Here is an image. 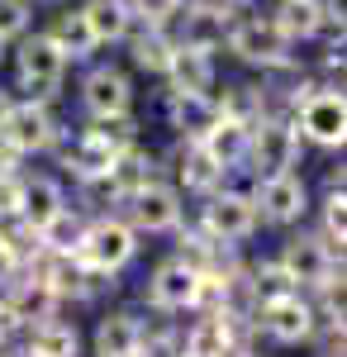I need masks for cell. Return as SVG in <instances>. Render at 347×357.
I'll list each match as a JSON object with an SVG mask.
<instances>
[{
    "label": "cell",
    "instance_id": "1",
    "mask_svg": "<svg viewBox=\"0 0 347 357\" xmlns=\"http://www.w3.org/2000/svg\"><path fill=\"white\" fill-rule=\"evenodd\" d=\"M10 67H15V96L20 100H38V105H57L62 100V91H67V57L57 53V43L43 33V29H29L20 43H10V57H5Z\"/></svg>",
    "mask_w": 347,
    "mask_h": 357
},
{
    "label": "cell",
    "instance_id": "2",
    "mask_svg": "<svg viewBox=\"0 0 347 357\" xmlns=\"http://www.w3.org/2000/svg\"><path fill=\"white\" fill-rule=\"evenodd\" d=\"M195 224L210 234L214 243L224 248H242L257 238V205H252V186H233V181H224L219 191H210L200 200V210H195Z\"/></svg>",
    "mask_w": 347,
    "mask_h": 357
},
{
    "label": "cell",
    "instance_id": "3",
    "mask_svg": "<svg viewBox=\"0 0 347 357\" xmlns=\"http://www.w3.org/2000/svg\"><path fill=\"white\" fill-rule=\"evenodd\" d=\"M138 234L124 224V215L119 210H109V215H91L86 220V234H81V243H77V257L91 267V272H100V276H124L129 267L138 262Z\"/></svg>",
    "mask_w": 347,
    "mask_h": 357
},
{
    "label": "cell",
    "instance_id": "4",
    "mask_svg": "<svg viewBox=\"0 0 347 357\" xmlns=\"http://www.w3.org/2000/svg\"><path fill=\"white\" fill-rule=\"evenodd\" d=\"M276 262L286 267V276L295 281V291H304V296H314L323 286L343 281V252H333L314 229H291V234L281 238V248H276Z\"/></svg>",
    "mask_w": 347,
    "mask_h": 357
},
{
    "label": "cell",
    "instance_id": "5",
    "mask_svg": "<svg viewBox=\"0 0 347 357\" xmlns=\"http://www.w3.org/2000/svg\"><path fill=\"white\" fill-rule=\"evenodd\" d=\"M224 53L242 62V67H252L257 77H267L276 67H286L295 57V48L281 38V29L271 24L267 15H252V10H238L233 15V29H229V43H224Z\"/></svg>",
    "mask_w": 347,
    "mask_h": 357
},
{
    "label": "cell",
    "instance_id": "6",
    "mask_svg": "<svg viewBox=\"0 0 347 357\" xmlns=\"http://www.w3.org/2000/svg\"><path fill=\"white\" fill-rule=\"evenodd\" d=\"M67 134L53 105H38V100H20L10 91V105L0 110V138L20 153V158H48L57 148V138Z\"/></svg>",
    "mask_w": 347,
    "mask_h": 357
},
{
    "label": "cell",
    "instance_id": "7",
    "mask_svg": "<svg viewBox=\"0 0 347 357\" xmlns=\"http://www.w3.org/2000/svg\"><path fill=\"white\" fill-rule=\"evenodd\" d=\"M252 205H257V220L267 229L291 234L314 215V186L300 176V172H281V176H262L252 181Z\"/></svg>",
    "mask_w": 347,
    "mask_h": 357
},
{
    "label": "cell",
    "instance_id": "8",
    "mask_svg": "<svg viewBox=\"0 0 347 357\" xmlns=\"http://www.w3.org/2000/svg\"><path fill=\"white\" fill-rule=\"evenodd\" d=\"M119 215H124V224L134 229L138 238L143 234L148 238H167V234H176L186 224V195L176 191L167 176H153L143 191H134L119 205Z\"/></svg>",
    "mask_w": 347,
    "mask_h": 357
},
{
    "label": "cell",
    "instance_id": "9",
    "mask_svg": "<svg viewBox=\"0 0 347 357\" xmlns=\"http://www.w3.org/2000/svg\"><path fill=\"white\" fill-rule=\"evenodd\" d=\"M300 158H304V143L295 134V124L286 114H267L247 143V176L262 181V176H281V172H300Z\"/></svg>",
    "mask_w": 347,
    "mask_h": 357
},
{
    "label": "cell",
    "instance_id": "10",
    "mask_svg": "<svg viewBox=\"0 0 347 357\" xmlns=\"http://www.w3.org/2000/svg\"><path fill=\"white\" fill-rule=\"evenodd\" d=\"M200 281L205 272H195L186 257H162L157 267L148 272V286H143V301L148 310H157L162 319H171V314H195V301H200Z\"/></svg>",
    "mask_w": 347,
    "mask_h": 357
},
{
    "label": "cell",
    "instance_id": "11",
    "mask_svg": "<svg viewBox=\"0 0 347 357\" xmlns=\"http://www.w3.org/2000/svg\"><path fill=\"white\" fill-rule=\"evenodd\" d=\"M295 134L304 148H319V153H343L347 143V96L343 91H314L300 110L291 114Z\"/></svg>",
    "mask_w": 347,
    "mask_h": 357
},
{
    "label": "cell",
    "instance_id": "12",
    "mask_svg": "<svg viewBox=\"0 0 347 357\" xmlns=\"http://www.w3.org/2000/svg\"><path fill=\"white\" fill-rule=\"evenodd\" d=\"M252 329H257V338H267V343H276V348H300V343L314 338L319 314H314V301H309L304 291H295V296H281V301L257 305Z\"/></svg>",
    "mask_w": 347,
    "mask_h": 357
},
{
    "label": "cell",
    "instance_id": "13",
    "mask_svg": "<svg viewBox=\"0 0 347 357\" xmlns=\"http://www.w3.org/2000/svg\"><path fill=\"white\" fill-rule=\"evenodd\" d=\"M233 15H238V10H229V5H219V0H186V10H181L176 24H171V38H176V48H186V53L219 57L224 43H229Z\"/></svg>",
    "mask_w": 347,
    "mask_h": 357
},
{
    "label": "cell",
    "instance_id": "14",
    "mask_svg": "<svg viewBox=\"0 0 347 357\" xmlns=\"http://www.w3.org/2000/svg\"><path fill=\"white\" fill-rule=\"evenodd\" d=\"M77 105L86 119H109V114H134V77L114 62H91L77 86Z\"/></svg>",
    "mask_w": 347,
    "mask_h": 357
},
{
    "label": "cell",
    "instance_id": "15",
    "mask_svg": "<svg viewBox=\"0 0 347 357\" xmlns=\"http://www.w3.org/2000/svg\"><path fill=\"white\" fill-rule=\"evenodd\" d=\"M157 172L181 195H195V200H205L210 191L224 186V172L210 162V153L200 143H181V138H171V148L157 153Z\"/></svg>",
    "mask_w": 347,
    "mask_h": 357
},
{
    "label": "cell",
    "instance_id": "16",
    "mask_svg": "<svg viewBox=\"0 0 347 357\" xmlns=\"http://www.w3.org/2000/svg\"><path fill=\"white\" fill-rule=\"evenodd\" d=\"M48 158L62 167V176H72V186H91V181H100V176L109 172V162H114L119 153H109L105 143H100L95 134H86V129H77V134L67 129Z\"/></svg>",
    "mask_w": 347,
    "mask_h": 357
},
{
    "label": "cell",
    "instance_id": "17",
    "mask_svg": "<svg viewBox=\"0 0 347 357\" xmlns=\"http://www.w3.org/2000/svg\"><path fill=\"white\" fill-rule=\"evenodd\" d=\"M67 205H72V195H67L62 176H53V172H24L20 176V215L15 220H24L33 234L48 229Z\"/></svg>",
    "mask_w": 347,
    "mask_h": 357
},
{
    "label": "cell",
    "instance_id": "18",
    "mask_svg": "<svg viewBox=\"0 0 347 357\" xmlns=\"http://www.w3.org/2000/svg\"><path fill=\"white\" fill-rule=\"evenodd\" d=\"M162 119L171 138L181 143H200L219 124V110H214V96H181V91H162Z\"/></svg>",
    "mask_w": 347,
    "mask_h": 357
},
{
    "label": "cell",
    "instance_id": "19",
    "mask_svg": "<svg viewBox=\"0 0 347 357\" xmlns=\"http://www.w3.org/2000/svg\"><path fill=\"white\" fill-rule=\"evenodd\" d=\"M153 176H162L157 172V153L143 148V143H134V148H124V153L109 162V172L100 176V186H105V195L114 200V210H119V205H124L134 191H143Z\"/></svg>",
    "mask_w": 347,
    "mask_h": 357
},
{
    "label": "cell",
    "instance_id": "20",
    "mask_svg": "<svg viewBox=\"0 0 347 357\" xmlns=\"http://www.w3.org/2000/svg\"><path fill=\"white\" fill-rule=\"evenodd\" d=\"M148 324L134 310H105L91 329V357H134Z\"/></svg>",
    "mask_w": 347,
    "mask_h": 357
},
{
    "label": "cell",
    "instance_id": "21",
    "mask_svg": "<svg viewBox=\"0 0 347 357\" xmlns=\"http://www.w3.org/2000/svg\"><path fill=\"white\" fill-rule=\"evenodd\" d=\"M214 110H219V119H229V124L257 129L271 114V105H267L262 82H224V86H214Z\"/></svg>",
    "mask_w": 347,
    "mask_h": 357
},
{
    "label": "cell",
    "instance_id": "22",
    "mask_svg": "<svg viewBox=\"0 0 347 357\" xmlns=\"http://www.w3.org/2000/svg\"><path fill=\"white\" fill-rule=\"evenodd\" d=\"M267 20L281 29V38H286L291 48H300V43H314L319 29L328 24L333 15H323L319 0H276V5L267 10Z\"/></svg>",
    "mask_w": 347,
    "mask_h": 357
},
{
    "label": "cell",
    "instance_id": "23",
    "mask_svg": "<svg viewBox=\"0 0 347 357\" xmlns=\"http://www.w3.org/2000/svg\"><path fill=\"white\" fill-rule=\"evenodd\" d=\"M124 48H129V62H134V72L143 77H167V67H171V57H176V38H171V29H148V24H134V33L124 38Z\"/></svg>",
    "mask_w": 347,
    "mask_h": 357
},
{
    "label": "cell",
    "instance_id": "24",
    "mask_svg": "<svg viewBox=\"0 0 347 357\" xmlns=\"http://www.w3.org/2000/svg\"><path fill=\"white\" fill-rule=\"evenodd\" d=\"M20 343H24L29 357H81V329L72 324V319H62V314H53V319H38V324H29L24 333H20Z\"/></svg>",
    "mask_w": 347,
    "mask_h": 357
},
{
    "label": "cell",
    "instance_id": "25",
    "mask_svg": "<svg viewBox=\"0 0 347 357\" xmlns=\"http://www.w3.org/2000/svg\"><path fill=\"white\" fill-rule=\"evenodd\" d=\"M162 86H167V91H181V96H214V86H219V57L176 48Z\"/></svg>",
    "mask_w": 347,
    "mask_h": 357
},
{
    "label": "cell",
    "instance_id": "26",
    "mask_svg": "<svg viewBox=\"0 0 347 357\" xmlns=\"http://www.w3.org/2000/svg\"><path fill=\"white\" fill-rule=\"evenodd\" d=\"M81 20L91 29L95 48H114V43H124V38L134 33V10H129V0H86V5H81Z\"/></svg>",
    "mask_w": 347,
    "mask_h": 357
},
{
    "label": "cell",
    "instance_id": "27",
    "mask_svg": "<svg viewBox=\"0 0 347 357\" xmlns=\"http://www.w3.org/2000/svg\"><path fill=\"white\" fill-rule=\"evenodd\" d=\"M43 33L57 43V53L67 57V67H77V62H95V53H100L95 38H91V29H86V20H81V10H57Z\"/></svg>",
    "mask_w": 347,
    "mask_h": 357
},
{
    "label": "cell",
    "instance_id": "28",
    "mask_svg": "<svg viewBox=\"0 0 347 357\" xmlns=\"http://www.w3.org/2000/svg\"><path fill=\"white\" fill-rule=\"evenodd\" d=\"M247 286H252V301H257V305L281 301V296H295V281L286 276V267L276 262V252H271V257H257V262H247Z\"/></svg>",
    "mask_w": 347,
    "mask_h": 357
},
{
    "label": "cell",
    "instance_id": "29",
    "mask_svg": "<svg viewBox=\"0 0 347 357\" xmlns=\"http://www.w3.org/2000/svg\"><path fill=\"white\" fill-rule=\"evenodd\" d=\"M314 210H319V229L314 234L333 252H343V243H347V191H323L314 200Z\"/></svg>",
    "mask_w": 347,
    "mask_h": 357
},
{
    "label": "cell",
    "instance_id": "30",
    "mask_svg": "<svg viewBox=\"0 0 347 357\" xmlns=\"http://www.w3.org/2000/svg\"><path fill=\"white\" fill-rule=\"evenodd\" d=\"M86 134H95L100 143H105L109 153H124V148H134V143H143V124H138L134 114H109V119H86L81 124Z\"/></svg>",
    "mask_w": 347,
    "mask_h": 357
},
{
    "label": "cell",
    "instance_id": "31",
    "mask_svg": "<svg viewBox=\"0 0 347 357\" xmlns=\"http://www.w3.org/2000/svg\"><path fill=\"white\" fill-rule=\"evenodd\" d=\"M134 10V24H148V29H171L176 15L186 10V0H129Z\"/></svg>",
    "mask_w": 347,
    "mask_h": 357
},
{
    "label": "cell",
    "instance_id": "32",
    "mask_svg": "<svg viewBox=\"0 0 347 357\" xmlns=\"http://www.w3.org/2000/svg\"><path fill=\"white\" fill-rule=\"evenodd\" d=\"M33 29V0H0V38L20 43Z\"/></svg>",
    "mask_w": 347,
    "mask_h": 357
},
{
    "label": "cell",
    "instance_id": "33",
    "mask_svg": "<svg viewBox=\"0 0 347 357\" xmlns=\"http://www.w3.org/2000/svg\"><path fill=\"white\" fill-rule=\"evenodd\" d=\"M134 357H181V329L176 324H162V329H148L143 343H138Z\"/></svg>",
    "mask_w": 347,
    "mask_h": 357
},
{
    "label": "cell",
    "instance_id": "34",
    "mask_svg": "<svg viewBox=\"0 0 347 357\" xmlns=\"http://www.w3.org/2000/svg\"><path fill=\"white\" fill-rule=\"evenodd\" d=\"M309 348H314V357H347V333H343V324H319V329H314V338H309Z\"/></svg>",
    "mask_w": 347,
    "mask_h": 357
},
{
    "label": "cell",
    "instance_id": "35",
    "mask_svg": "<svg viewBox=\"0 0 347 357\" xmlns=\"http://www.w3.org/2000/svg\"><path fill=\"white\" fill-rule=\"evenodd\" d=\"M20 172H24V158H20V153H15V148H10V143L0 138V181L20 176Z\"/></svg>",
    "mask_w": 347,
    "mask_h": 357
},
{
    "label": "cell",
    "instance_id": "36",
    "mask_svg": "<svg viewBox=\"0 0 347 357\" xmlns=\"http://www.w3.org/2000/svg\"><path fill=\"white\" fill-rule=\"evenodd\" d=\"M219 5H229V10H247L252 0H219Z\"/></svg>",
    "mask_w": 347,
    "mask_h": 357
},
{
    "label": "cell",
    "instance_id": "37",
    "mask_svg": "<svg viewBox=\"0 0 347 357\" xmlns=\"http://www.w3.org/2000/svg\"><path fill=\"white\" fill-rule=\"evenodd\" d=\"M5 105H10V86H0V110H5Z\"/></svg>",
    "mask_w": 347,
    "mask_h": 357
},
{
    "label": "cell",
    "instance_id": "38",
    "mask_svg": "<svg viewBox=\"0 0 347 357\" xmlns=\"http://www.w3.org/2000/svg\"><path fill=\"white\" fill-rule=\"evenodd\" d=\"M5 57H10V43H5V38H0V67H5Z\"/></svg>",
    "mask_w": 347,
    "mask_h": 357
},
{
    "label": "cell",
    "instance_id": "39",
    "mask_svg": "<svg viewBox=\"0 0 347 357\" xmlns=\"http://www.w3.org/2000/svg\"><path fill=\"white\" fill-rule=\"evenodd\" d=\"M43 5H67V0H43Z\"/></svg>",
    "mask_w": 347,
    "mask_h": 357
},
{
    "label": "cell",
    "instance_id": "40",
    "mask_svg": "<svg viewBox=\"0 0 347 357\" xmlns=\"http://www.w3.org/2000/svg\"><path fill=\"white\" fill-rule=\"evenodd\" d=\"M247 357H267V353H262V348H257V353H247Z\"/></svg>",
    "mask_w": 347,
    "mask_h": 357
}]
</instances>
